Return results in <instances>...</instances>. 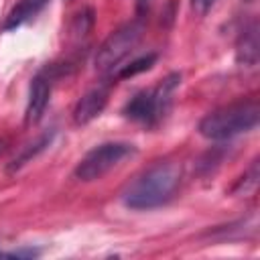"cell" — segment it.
<instances>
[{"mask_svg":"<svg viewBox=\"0 0 260 260\" xmlns=\"http://www.w3.org/2000/svg\"><path fill=\"white\" fill-rule=\"evenodd\" d=\"M258 185V160H252L250 169L244 173L242 181H238V185L234 187V193H244L248 195L250 191H254Z\"/></svg>","mask_w":260,"mask_h":260,"instance_id":"obj_12","label":"cell"},{"mask_svg":"<svg viewBox=\"0 0 260 260\" xmlns=\"http://www.w3.org/2000/svg\"><path fill=\"white\" fill-rule=\"evenodd\" d=\"M144 32V16H136L134 20L116 28L98 49L95 53V69L100 73H116L120 63L136 49Z\"/></svg>","mask_w":260,"mask_h":260,"instance_id":"obj_4","label":"cell"},{"mask_svg":"<svg viewBox=\"0 0 260 260\" xmlns=\"http://www.w3.org/2000/svg\"><path fill=\"white\" fill-rule=\"evenodd\" d=\"M179 85H181V75L169 73L154 87H148V89L134 93L122 108L124 118H128L130 122H136L144 128L158 126L165 120V116L169 114V110L173 106L175 91L179 89Z\"/></svg>","mask_w":260,"mask_h":260,"instance_id":"obj_3","label":"cell"},{"mask_svg":"<svg viewBox=\"0 0 260 260\" xmlns=\"http://www.w3.org/2000/svg\"><path fill=\"white\" fill-rule=\"evenodd\" d=\"M59 71L55 65H45L32 79H30V85H28V100H26V108H24V124L26 126H32L37 124L47 106H49V100H51V93H53V85H55V79H57Z\"/></svg>","mask_w":260,"mask_h":260,"instance_id":"obj_6","label":"cell"},{"mask_svg":"<svg viewBox=\"0 0 260 260\" xmlns=\"http://www.w3.org/2000/svg\"><path fill=\"white\" fill-rule=\"evenodd\" d=\"M148 4H150V0H136V12H138V16H144L148 12Z\"/></svg>","mask_w":260,"mask_h":260,"instance_id":"obj_15","label":"cell"},{"mask_svg":"<svg viewBox=\"0 0 260 260\" xmlns=\"http://www.w3.org/2000/svg\"><path fill=\"white\" fill-rule=\"evenodd\" d=\"M132 154H136V146L130 142H120V140L102 142L83 154V158L77 162L73 175H75V179H79L83 183L98 181Z\"/></svg>","mask_w":260,"mask_h":260,"instance_id":"obj_5","label":"cell"},{"mask_svg":"<svg viewBox=\"0 0 260 260\" xmlns=\"http://www.w3.org/2000/svg\"><path fill=\"white\" fill-rule=\"evenodd\" d=\"M213 4H215V0H191V10L197 16H205L213 8Z\"/></svg>","mask_w":260,"mask_h":260,"instance_id":"obj_14","label":"cell"},{"mask_svg":"<svg viewBox=\"0 0 260 260\" xmlns=\"http://www.w3.org/2000/svg\"><path fill=\"white\" fill-rule=\"evenodd\" d=\"M260 57V43H258V22L252 18L238 35L236 41V61L242 67H256Z\"/></svg>","mask_w":260,"mask_h":260,"instance_id":"obj_8","label":"cell"},{"mask_svg":"<svg viewBox=\"0 0 260 260\" xmlns=\"http://www.w3.org/2000/svg\"><path fill=\"white\" fill-rule=\"evenodd\" d=\"M53 134H55L53 130H51V132H45V134H43V136H39L32 144H26V146L22 148V152H20L18 156H14V160L8 165V173H16V171H18V169H22L26 162H30L39 152H43V150L51 144Z\"/></svg>","mask_w":260,"mask_h":260,"instance_id":"obj_10","label":"cell"},{"mask_svg":"<svg viewBox=\"0 0 260 260\" xmlns=\"http://www.w3.org/2000/svg\"><path fill=\"white\" fill-rule=\"evenodd\" d=\"M181 183V167L175 162H156L142 171L122 191V203L128 209L148 211L167 205Z\"/></svg>","mask_w":260,"mask_h":260,"instance_id":"obj_1","label":"cell"},{"mask_svg":"<svg viewBox=\"0 0 260 260\" xmlns=\"http://www.w3.org/2000/svg\"><path fill=\"white\" fill-rule=\"evenodd\" d=\"M49 4V0H18L12 10L8 12L6 16V22H4V30H14L18 26H22L24 22L32 20L45 6Z\"/></svg>","mask_w":260,"mask_h":260,"instance_id":"obj_9","label":"cell"},{"mask_svg":"<svg viewBox=\"0 0 260 260\" xmlns=\"http://www.w3.org/2000/svg\"><path fill=\"white\" fill-rule=\"evenodd\" d=\"M258 118H260L258 100L248 98V100H238L234 104H228L223 108L209 112L199 122L197 130L203 138L221 142L254 130L258 126Z\"/></svg>","mask_w":260,"mask_h":260,"instance_id":"obj_2","label":"cell"},{"mask_svg":"<svg viewBox=\"0 0 260 260\" xmlns=\"http://www.w3.org/2000/svg\"><path fill=\"white\" fill-rule=\"evenodd\" d=\"M35 256H39V250L35 248H20V250H10V252L0 250V258H35Z\"/></svg>","mask_w":260,"mask_h":260,"instance_id":"obj_13","label":"cell"},{"mask_svg":"<svg viewBox=\"0 0 260 260\" xmlns=\"http://www.w3.org/2000/svg\"><path fill=\"white\" fill-rule=\"evenodd\" d=\"M108 98H110V89L108 85H95L91 89H87L75 104L73 108V122L77 126H83L87 122H91L93 118H98L106 104H108Z\"/></svg>","mask_w":260,"mask_h":260,"instance_id":"obj_7","label":"cell"},{"mask_svg":"<svg viewBox=\"0 0 260 260\" xmlns=\"http://www.w3.org/2000/svg\"><path fill=\"white\" fill-rule=\"evenodd\" d=\"M154 61H156V55H154V53L142 55V57H138V59L130 61L128 65H120L122 69H118V71H116V77H120V79L134 77V75H138V73H142V71H148V69L152 67V63H154Z\"/></svg>","mask_w":260,"mask_h":260,"instance_id":"obj_11","label":"cell"},{"mask_svg":"<svg viewBox=\"0 0 260 260\" xmlns=\"http://www.w3.org/2000/svg\"><path fill=\"white\" fill-rule=\"evenodd\" d=\"M0 150H2V142H0Z\"/></svg>","mask_w":260,"mask_h":260,"instance_id":"obj_17","label":"cell"},{"mask_svg":"<svg viewBox=\"0 0 260 260\" xmlns=\"http://www.w3.org/2000/svg\"><path fill=\"white\" fill-rule=\"evenodd\" d=\"M244 2H252V0H244Z\"/></svg>","mask_w":260,"mask_h":260,"instance_id":"obj_16","label":"cell"}]
</instances>
